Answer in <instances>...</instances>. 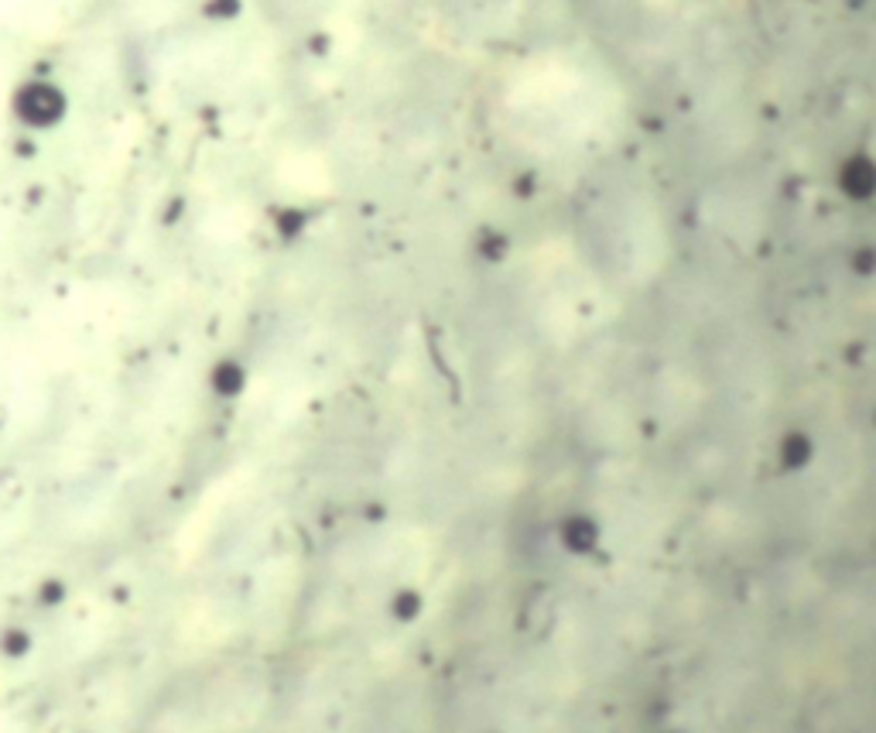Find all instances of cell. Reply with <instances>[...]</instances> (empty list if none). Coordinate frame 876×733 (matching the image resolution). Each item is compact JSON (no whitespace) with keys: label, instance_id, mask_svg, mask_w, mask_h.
<instances>
[]
</instances>
